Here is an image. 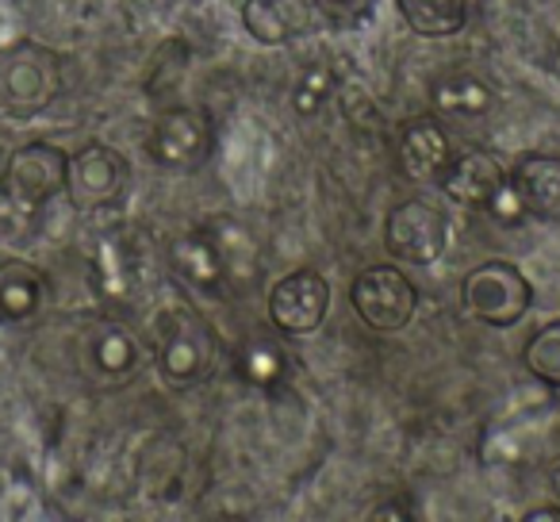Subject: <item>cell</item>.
<instances>
[{
	"label": "cell",
	"instance_id": "6da1fadb",
	"mask_svg": "<svg viewBox=\"0 0 560 522\" xmlns=\"http://www.w3.org/2000/svg\"><path fill=\"white\" fill-rule=\"evenodd\" d=\"M219 361V338L208 320L188 308H173L162 315L158 335V373L170 388H196L211 376Z\"/></svg>",
	"mask_w": 560,
	"mask_h": 522
},
{
	"label": "cell",
	"instance_id": "7a4b0ae2",
	"mask_svg": "<svg viewBox=\"0 0 560 522\" xmlns=\"http://www.w3.org/2000/svg\"><path fill=\"white\" fill-rule=\"evenodd\" d=\"M66 165L70 154L55 142H27L12 150L0 173V200L20 216H35L66 193Z\"/></svg>",
	"mask_w": 560,
	"mask_h": 522
},
{
	"label": "cell",
	"instance_id": "3957f363",
	"mask_svg": "<svg viewBox=\"0 0 560 522\" xmlns=\"http://www.w3.org/2000/svg\"><path fill=\"white\" fill-rule=\"evenodd\" d=\"M62 93V62L50 47L27 39L0 66V108L12 119H32L47 112Z\"/></svg>",
	"mask_w": 560,
	"mask_h": 522
},
{
	"label": "cell",
	"instance_id": "277c9868",
	"mask_svg": "<svg viewBox=\"0 0 560 522\" xmlns=\"http://www.w3.org/2000/svg\"><path fill=\"white\" fill-rule=\"evenodd\" d=\"M529 304H534V289L511 262H483L468 269L460 281V312L488 327H514L518 320H526Z\"/></svg>",
	"mask_w": 560,
	"mask_h": 522
},
{
	"label": "cell",
	"instance_id": "5b68a950",
	"mask_svg": "<svg viewBox=\"0 0 560 522\" xmlns=\"http://www.w3.org/2000/svg\"><path fill=\"white\" fill-rule=\"evenodd\" d=\"M353 312L365 320L369 330H404L415 320V308H419V292H415L411 277L396 266H369L358 274L350 289Z\"/></svg>",
	"mask_w": 560,
	"mask_h": 522
},
{
	"label": "cell",
	"instance_id": "8992f818",
	"mask_svg": "<svg viewBox=\"0 0 560 522\" xmlns=\"http://www.w3.org/2000/svg\"><path fill=\"white\" fill-rule=\"evenodd\" d=\"M215 147L211 116L203 108H165L150 127V158L170 173H192Z\"/></svg>",
	"mask_w": 560,
	"mask_h": 522
},
{
	"label": "cell",
	"instance_id": "52a82bcc",
	"mask_svg": "<svg viewBox=\"0 0 560 522\" xmlns=\"http://www.w3.org/2000/svg\"><path fill=\"white\" fill-rule=\"evenodd\" d=\"M384 246L399 262L434 266L450 246V219L427 200H404L384 219Z\"/></svg>",
	"mask_w": 560,
	"mask_h": 522
},
{
	"label": "cell",
	"instance_id": "ba28073f",
	"mask_svg": "<svg viewBox=\"0 0 560 522\" xmlns=\"http://www.w3.org/2000/svg\"><path fill=\"white\" fill-rule=\"evenodd\" d=\"M127 162L119 150L104 147V142H89L85 150L70 158L66 165V196L78 211L108 208L124 196L127 188Z\"/></svg>",
	"mask_w": 560,
	"mask_h": 522
},
{
	"label": "cell",
	"instance_id": "9c48e42d",
	"mask_svg": "<svg viewBox=\"0 0 560 522\" xmlns=\"http://www.w3.org/2000/svg\"><path fill=\"white\" fill-rule=\"evenodd\" d=\"M330 312V285L315 269L280 277L269 292V320L284 335H315Z\"/></svg>",
	"mask_w": 560,
	"mask_h": 522
},
{
	"label": "cell",
	"instance_id": "30bf717a",
	"mask_svg": "<svg viewBox=\"0 0 560 522\" xmlns=\"http://www.w3.org/2000/svg\"><path fill=\"white\" fill-rule=\"evenodd\" d=\"M315 9L312 0H246L242 4V27L261 47H284L312 32Z\"/></svg>",
	"mask_w": 560,
	"mask_h": 522
},
{
	"label": "cell",
	"instance_id": "8fae6325",
	"mask_svg": "<svg viewBox=\"0 0 560 522\" xmlns=\"http://www.w3.org/2000/svg\"><path fill=\"white\" fill-rule=\"evenodd\" d=\"M450 158V135L434 116L411 119L399 135V165L411 181H438Z\"/></svg>",
	"mask_w": 560,
	"mask_h": 522
},
{
	"label": "cell",
	"instance_id": "7c38bea8",
	"mask_svg": "<svg viewBox=\"0 0 560 522\" xmlns=\"http://www.w3.org/2000/svg\"><path fill=\"white\" fill-rule=\"evenodd\" d=\"M503 181L506 173L491 150H465L460 158H450V165L442 173L445 196H453L457 204H468V208H483Z\"/></svg>",
	"mask_w": 560,
	"mask_h": 522
},
{
	"label": "cell",
	"instance_id": "4fadbf2b",
	"mask_svg": "<svg viewBox=\"0 0 560 522\" xmlns=\"http://www.w3.org/2000/svg\"><path fill=\"white\" fill-rule=\"evenodd\" d=\"M506 181H511L514 193L522 196L529 216H541V219L560 216V158L526 154L506 173Z\"/></svg>",
	"mask_w": 560,
	"mask_h": 522
},
{
	"label": "cell",
	"instance_id": "5bb4252c",
	"mask_svg": "<svg viewBox=\"0 0 560 522\" xmlns=\"http://www.w3.org/2000/svg\"><path fill=\"white\" fill-rule=\"evenodd\" d=\"M170 262L192 289L200 292H219L226 281V262L219 254V246L211 242L208 231H185L170 246Z\"/></svg>",
	"mask_w": 560,
	"mask_h": 522
},
{
	"label": "cell",
	"instance_id": "9a60e30c",
	"mask_svg": "<svg viewBox=\"0 0 560 522\" xmlns=\"http://www.w3.org/2000/svg\"><path fill=\"white\" fill-rule=\"evenodd\" d=\"M430 101L442 116H457V119H480L491 112L495 104V93L491 85L472 70H453V73H442L430 89Z\"/></svg>",
	"mask_w": 560,
	"mask_h": 522
},
{
	"label": "cell",
	"instance_id": "2e32d148",
	"mask_svg": "<svg viewBox=\"0 0 560 522\" xmlns=\"http://www.w3.org/2000/svg\"><path fill=\"white\" fill-rule=\"evenodd\" d=\"M47 277L27 262L0 266V323H27L43 304Z\"/></svg>",
	"mask_w": 560,
	"mask_h": 522
},
{
	"label": "cell",
	"instance_id": "e0dca14e",
	"mask_svg": "<svg viewBox=\"0 0 560 522\" xmlns=\"http://www.w3.org/2000/svg\"><path fill=\"white\" fill-rule=\"evenodd\" d=\"M139 343L131 338V330H124L119 323H104L96 327L93 343H89V361H93L96 376L104 381H124L139 369Z\"/></svg>",
	"mask_w": 560,
	"mask_h": 522
},
{
	"label": "cell",
	"instance_id": "ac0fdd59",
	"mask_svg": "<svg viewBox=\"0 0 560 522\" xmlns=\"http://www.w3.org/2000/svg\"><path fill=\"white\" fill-rule=\"evenodd\" d=\"M407 27L427 39H442V35H457L468 20V0H399Z\"/></svg>",
	"mask_w": 560,
	"mask_h": 522
},
{
	"label": "cell",
	"instance_id": "d6986e66",
	"mask_svg": "<svg viewBox=\"0 0 560 522\" xmlns=\"http://www.w3.org/2000/svg\"><path fill=\"white\" fill-rule=\"evenodd\" d=\"M522 369H526L534 381L560 388V323H545L534 338L522 350Z\"/></svg>",
	"mask_w": 560,
	"mask_h": 522
},
{
	"label": "cell",
	"instance_id": "ffe728a7",
	"mask_svg": "<svg viewBox=\"0 0 560 522\" xmlns=\"http://www.w3.org/2000/svg\"><path fill=\"white\" fill-rule=\"evenodd\" d=\"M238 369H242V376H246L249 384H261V388H269V384H277L280 376H284L289 358L280 353L277 343H265V338H257V343H249L246 350H242Z\"/></svg>",
	"mask_w": 560,
	"mask_h": 522
},
{
	"label": "cell",
	"instance_id": "44dd1931",
	"mask_svg": "<svg viewBox=\"0 0 560 522\" xmlns=\"http://www.w3.org/2000/svg\"><path fill=\"white\" fill-rule=\"evenodd\" d=\"M96 281H101L104 297H127L131 289V266H127V254L116 239H104L96 250Z\"/></svg>",
	"mask_w": 560,
	"mask_h": 522
},
{
	"label": "cell",
	"instance_id": "7402d4cb",
	"mask_svg": "<svg viewBox=\"0 0 560 522\" xmlns=\"http://www.w3.org/2000/svg\"><path fill=\"white\" fill-rule=\"evenodd\" d=\"M35 0H0V58L32 39Z\"/></svg>",
	"mask_w": 560,
	"mask_h": 522
},
{
	"label": "cell",
	"instance_id": "603a6c76",
	"mask_svg": "<svg viewBox=\"0 0 560 522\" xmlns=\"http://www.w3.org/2000/svg\"><path fill=\"white\" fill-rule=\"evenodd\" d=\"M335 89H338L335 70L319 66V70H307L304 78H300L296 93H292V104H296L300 116H315V112H319L323 104L330 101V93H335Z\"/></svg>",
	"mask_w": 560,
	"mask_h": 522
},
{
	"label": "cell",
	"instance_id": "cb8c5ba5",
	"mask_svg": "<svg viewBox=\"0 0 560 522\" xmlns=\"http://www.w3.org/2000/svg\"><path fill=\"white\" fill-rule=\"evenodd\" d=\"M483 211H488V216L495 219V223H503V227H518L522 219H529L526 204H522V196L514 193L511 181H503V185L491 193V200L483 204Z\"/></svg>",
	"mask_w": 560,
	"mask_h": 522
},
{
	"label": "cell",
	"instance_id": "d4e9b609",
	"mask_svg": "<svg viewBox=\"0 0 560 522\" xmlns=\"http://www.w3.org/2000/svg\"><path fill=\"white\" fill-rule=\"evenodd\" d=\"M315 4H319V12H327V16L346 20V16H361L373 0H315Z\"/></svg>",
	"mask_w": 560,
	"mask_h": 522
},
{
	"label": "cell",
	"instance_id": "484cf974",
	"mask_svg": "<svg viewBox=\"0 0 560 522\" xmlns=\"http://www.w3.org/2000/svg\"><path fill=\"white\" fill-rule=\"evenodd\" d=\"M522 522H560V507H534V511L522 514Z\"/></svg>",
	"mask_w": 560,
	"mask_h": 522
},
{
	"label": "cell",
	"instance_id": "4316f807",
	"mask_svg": "<svg viewBox=\"0 0 560 522\" xmlns=\"http://www.w3.org/2000/svg\"><path fill=\"white\" fill-rule=\"evenodd\" d=\"M549 484H552V503L560 507V461L552 465V473H549Z\"/></svg>",
	"mask_w": 560,
	"mask_h": 522
}]
</instances>
